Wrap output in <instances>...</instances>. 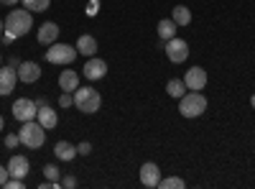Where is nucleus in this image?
<instances>
[{
  "label": "nucleus",
  "mask_w": 255,
  "mask_h": 189,
  "mask_svg": "<svg viewBox=\"0 0 255 189\" xmlns=\"http://www.w3.org/2000/svg\"><path fill=\"white\" fill-rule=\"evenodd\" d=\"M33 28V13L28 8H13L5 15V31L13 33L15 38H23Z\"/></svg>",
  "instance_id": "obj_1"
},
{
  "label": "nucleus",
  "mask_w": 255,
  "mask_h": 189,
  "mask_svg": "<svg viewBox=\"0 0 255 189\" xmlns=\"http://www.w3.org/2000/svg\"><path fill=\"white\" fill-rule=\"evenodd\" d=\"M72 95H74V108L87 115H95L102 108V95L95 87H77Z\"/></svg>",
  "instance_id": "obj_2"
},
{
  "label": "nucleus",
  "mask_w": 255,
  "mask_h": 189,
  "mask_svg": "<svg viewBox=\"0 0 255 189\" xmlns=\"http://www.w3.org/2000/svg\"><path fill=\"white\" fill-rule=\"evenodd\" d=\"M18 138H20V143H23L26 149H41L44 141H46V128L38 120H26L23 125H20V131H18Z\"/></svg>",
  "instance_id": "obj_3"
},
{
  "label": "nucleus",
  "mask_w": 255,
  "mask_h": 189,
  "mask_svg": "<svg viewBox=\"0 0 255 189\" xmlns=\"http://www.w3.org/2000/svg\"><path fill=\"white\" fill-rule=\"evenodd\" d=\"M207 110V97L202 92H186L184 97H179V113L184 118H199Z\"/></svg>",
  "instance_id": "obj_4"
},
{
  "label": "nucleus",
  "mask_w": 255,
  "mask_h": 189,
  "mask_svg": "<svg viewBox=\"0 0 255 189\" xmlns=\"http://www.w3.org/2000/svg\"><path fill=\"white\" fill-rule=\"evenodd\" d=\"M77 46H69V44H51V46H46V61L49 64H72V61L77 59Z\"/></svg>",
  "instance_id": "obj_5"
},
{
  "label": "nucleus",
  "mask_w": 255,
  "mask_h": 189,
  "mask_svg": "<svg viewBox=\"0 0 255 189\" xmlns=\"http://www.w3.org/2000/svg\"><path fill=\"white\" fill-rule=\"evenodd\" d=\"M163 49H166V56H168V61H171V64H184L186 56H189V44H186L184 38H179V36L168 38Z\"/></svg>",
  "instance_id": "obj_6"
},
{
  "label": "nucleus",
  "mask_w": 255,
  "mask_h": 189,
  "mask_svg": "<svg viewBox=\"0 0 255 189\" xmlns=\"http://www.w3.org/2000/svg\"><path fill=\"white\" fill-rule=\"evenodd\" d=\"M82 74H84L87 82L105 79V77H108V61L100 59V56H90L87 61H84V67H82Z\"/></svg>",
  "instance_id": "obj_7"
},
{
  "label": "nucleus",
  "mask_w": 255,
  "mask_h": 189,
  "mask_svg": "<svg viewBox=\"0 0 255 189\" xmlns=\"http://www.w3.org/2000/svg\"><path fill=\"white\" fill-rule=\"evenodd\" d=\"M36 113H38V105H36V100H31V97H18V100L13 102V118L20 120V123L36 120Z\"/></svg>",
  "instance_id": "obj_8"
},
{
  "label": "nucleus",
  "mask_w": 255,
  "mask_h": 189,
  "mask_svg": "<svg viewBox=\"0 0 255 189\" xmlns=\"http://www.w3.org/2000/svg\"><path fill=\"white\" fill-rule=\"evenodd\" d=\"M207 72L202 69V67H191V69H186V74H184V85H186V90H191V92H202L204 87H207Z\"/></svg>",
  "instance_id": "obj_9"
},
{
  "label": "nucleus",
  "mask_w": 255,
  "mask_h": 189,
  "mask_svg": "<svg viewBox=\"0 0 255 189\" xmlns=\"http://www.w3.org/2000/svg\"><path fill=\"white\" fill-rule=\"evenodd\" d=\"M15 72H18V79L23 82V85H33V82L41 79V67H38V61H20V67H18Z\"/></svg>",
  "instance_id": "obj_10"
},
{
  "label": "nucleus",
  "mask_w": 255,
  "mask_h": 189,
  "mask_svg": "<svg viewBox=\"0 0 255 189\" xmlns=\"http://www.w3.org/2000/svg\"><path fill=\"white\" fill-rule=\"evenodd\" d=\"M158 182H161V169H158V164L145 161V164L140 166V184L148 187V189H153V187H158Z\"/></svg>",
  "instance_id": "obj_11"
},
{
  "label": "nucleus",
  "mask_w": 255,
  "mask_h": 189,
  "mask_svg": "<svg viewBox=\"0 0 255 189\" xmlns=\"http://www.w3.org/2000/svg\"><path fill=\"white\" fill-rule=\"evenodd\" d=\"M59 31H61V28L54 23V20H46V23H41V28H38V33H36L38 44H41V46H51V44H56Z\"/></svg>",
  "instance_id": "obj_12"
},
{
  "label": "nucleus",
  "mask_w": 255,
  "mask_h": 189,
  "mask_svg": "<svg viewBox=\"0 0 255 189\" xmlns=\"http://www.w3.org/2000/svg\"><path fill=\"white\" fill-rule=\"evenodd\" d=\"M15 85H18V72L13 69V67H0V95H10L13 90H15Z\"/></svg>",
  "instance_id": "obj_13"
},
{
  "label": "nucleus",
  "mask_w": 255,
  "mask_h": 189,
  "mask_svg": "<svg viewBox=\"0 0 255 189\" xmlns=\"http://www.w3.org/2000/svg\"><path fill=\"white\" fill-rule=\"evenodd\" d=\"M8 172H10V177H15V179H26L28 172H31V164H28L26 156L15 154V156H10V161H8Z\"/></svg>",
  "instance_id": "obj_14"
},
{
  "label": "nucleus",
  "mask_w": 255,
  "mask_h": 189,
  "mask_svg": "<svg viewBox=\"0 0 255 189\" xmlns=\"http://www.w3.org/2000/svg\"><path fill=\"white\" fill-rule=\"evenodd\" d=\"M74 46H77V51H79L82 56H87V59H90V56L97 54V38L90 36V33H82V36L77 38V44H74Z\"/></svg>",
  "instance_id": "obj_15"
},
{
  "label": "nucleus",
  "mask_w": 255,
  "mask_h": 189,
  "mask_svg": "<svg viewBox=\"0 0 255 189\" xmlns=\"http://www.w3.org/2000/svg\"><path fill=\"white\" fill-rule=\"evenodd\" d=\"M36 120L44 125L46 131H51V128H56V125H59V115H56V110L49 108V105H41L38 113H36Z\"/></svg>",
  "instance_id": "obj_16"
},
{
  "label": "nucleus",
  "mask_w": 255,
  "mask_h": 189,
  "mask_svg": "<svg viewBox=\"0 0 255 189\" xmlns=\"http://www.w3.org/2000/svg\"><path fill=\"white\" fill-rule=\"evenodd\" d=\"M59 87H61L64 92H74V90L79 87V74H77L74 69H61V74H59Z\"/></svg>",
  "instance_id": "obj_17"
},
{
  "label": "nucleus",
  "mask_w": 255,
  "mask_h": 189,
  "mask_svg": "<svg viewBox=\"0 0 255 189\" xmlns=\"http://www.w3.org/2000/svg\"><path fill=\"white\" fill-rule=\"evenodd\" d=\"M54 156H56L59 161H74V156H77V146H72L69 141H59V143L54 146Z\"/></svg>",
  "instance_id": "obj_18"
},
{
  "label": "nucleus",
  "mask_w": 255,
  "mask_h": 189,
  "mask_svg": "<svg viewBox=\"0 0 255 189\" xmlns=\"http://www.w3.org/2000/svg\"><path fill=\"white\" fill-rule=\"evenodd\" d=\"M176 31H179V26L174 23V18H163V20H158V38H161V41L174 38Z\"/></svg>",
  "instance_id": "obj_19"
},
{
  "label": "nucleus",
  "mask_w": 255,
  "mask_h": 189,
  "mask_svg": "<svg viewBox=\"0 0 255 189\" xmlns=\"http://www.w3.org/2000/svg\"><path fill=\"white\" fill-rule=\"evenodd\" d=\"M171 18H174V23H176L179 28H184V26L191 23V10H189L186 5H176L174 13H171Z\"/></svg>",
  "instance_id": "obj_20"
},
{
  "label": "nucleus",
  "mask_w": 255,
  "mask_h": 189,
  "mask_svg": "<svg viewBox=\"0 0 255 189\" xmlns=\"http://www.w3.org/2000/svg\"><path fill=\"white\" fill-rule=\"evenodd\" d=\"M166 92L168 97H184L186 95V85H184V79H168V85H166Z\"/></svg>",
  "instance_id": "obj_21"
},
{
  "label": "nucleus",
  "mask_w": 255,
  "mask_h": 189,
  "mask_svg": "<svg viewBox=\"0 0 255 189\" xmlns=\"http://www.w3.org/2000/svg\"><path fill=\"white\" fill-rule=\"evenodd\" d=\"M20 3H23V8H28L31 13H44V10H49L51 0H20Z\"/></svg>",
  "instance_id": "obj_22"
},
{
  "label": "nucleus",
  "mask_w": 255,
  "mask_h": 189,
  "mask_svg": "<svg viewBox=\"0 0 255 189\" xmlns=\"http://www.w3.org/2000/svg\"><path fill=\"white\" fill-rule=\"evenodd\" d=\"M158 187H161V189H184V187H186V182H184V179H179V177H166V179H161V182H158Z\"/></svg>",
  "instance_id": "obj_23"
},
{
  "label": "nucleus",
  "mask_w": 255,
  "mask_h": 189,
  "mask_svg": "<svg viewBox=\"0 0 255 189\" xmlns=\"http://www.w3.org/2000/svg\"><path fill=\"white\" fill-rule=\"evenodd\" d=\"M44 177L49 182H61V172H59V166L56 164H44Z\"/></svg>",
  "instance_id": "obj_24"
},
{
  "label": "nucleus",
  "mask_w": 255,
  "mask_h": 189,
  "mask_svg": "<svg viewBox=\"0 0 255 189\" xmlns=\"http://www.w3.org/2000/svg\"><path fill=\"white\" fill-rule=\"evenodd\" d=\"M20 146V138H18V133H5V149H18Z\"/></svg>",
  "instance_id": "obj_25"
},
{
  "label": "nucleus",
  "mask_w": 255,
  "mask_h": 189,
  "mask_svg": "<svg viewBox=\"0 0 255 189\" xmlns=\"http://www.w3.org/2000/svg\"><path fill=\"white\" fill-rule=\"evenodd\" d=\"M72 105H74V95H72V92H61L59 108H72Z\"/></svg>",
  "instance_id": "obj_26"
},
{
  "label": "nucleus",
  "mask_w": 255,
  "mask_h": 189,
  "mask_svg": "<svg viewBox=\"0 0 255 189\" xmlns=\"http://www.w3.org/2000/svg\"><path fill=\"white\" fill-rule=\"evenodd\" d=\"M90 154H92V143L90 141H84V143L77 146V156H90Z\"/></svg>",
  "instance_id": "obj_27"
},
{
  "label": "nucleus",
  "mask_w": 255,
  "mask_h": 189,
  "mask_svg": "<svg viewBox=\"0 0 255 189\" xmlns=\"http://www.w3.org/2000/svg\"><path fill=\"white\" fill-rule=\"evenodd\" d=\"M61 187H64V189H74V187H77V177H72V174L61 177Z\"/></svg>",
  "instance_id": "obj_28"
},
{
  "label": "nucleus",
  "mask_w": 255,
  "mask_h": 189,
  "mask_svg": "<svg viewBox=\"0 0 255 189\" xmlns=\"http://www.w3.org/2000/svg\"><path fill=\"white\" fill-rule=\"evenodd\" d=\"M23 187V179H15V177H10L8 182H5V189H20Z\"/></svg>",
  "instance_id": "obj_29"
},
{
  "label": "nucleus",
  "mask_w": 255,
  "mask_h": 189,
  "mask_svg": "<svg viewBox=\"0 0 255 189\" xmlns=\"http://www.w3.org/2000/svg\"><path fill=\"white\" fill-rule=\"evenodd\" d=\"M10 179V172H8V166H0V187H5V182Z\"/></svg>",
  "instance_id": "obj_30"
},
{
  "label": "nucleus",
  "mask_w": 255,
  "mask_h": 189,
  "mask_svg": "<svg viewBox=\"0 0 255 189\" xmlns=\"http://www.w3.org/2000/svg\"><path fill=\"white\" fill-rule=\"evenodd\" d=\"M8 67L18 69V67H20V59H18V56H10V59H8Z\"/></svg>",
  "instance_id": "obj_31"
},
{
  "label": "nucleus",
  "mask_w": 255,
  "mask_h": 189,
  "mask_svg": "<svg viewBox=\"0 0 255 189\" xmlns=\"http://www.w3.org/2000/svg\"><path fill=\"white\" fill-rule=\"evenodd\" d=\"M18 3H20V0H0V5H5V8H13Z\"/></svg>",
  "instance_id": "obj_32"
},
{
  "label": "nucleus",
  "mask_w": 255,
  "mask_h": 189,
  "mask_svg": "<svg viewBox=\"0 0 255 189\" xmlns=\"http://www.w3.org/2000/svg\"><path fill=\"white\" fill-rule=\"evenodd\" d=\"M5 131V120H3V115H0V133Z\"/></svg>",
  "instance_id": "obj_33"
},
{
  "label": "nucleus",
  "mask_w": 255,
  "mask_h": 189,
  "mask_svg": "<svg viewBox=\"0 0 255 189\" xmlns=\"http://www.w3.org/2000/svg\"><path fill=\"white\" fill-rule=\"evenodd\" d=\"M3 31H5V23H3V20H0V36H3Z\"/></svg>",
  "instance_id": "obj_34"
},
{
  "label": "nucleus",
  "mask_w": 255,
  "mask_h": 189,
  "mask_svg": "<svg viewBox=\"0 0 255 189\" xmlns=\"http://www.w3.org/2000/svg\"><path fill=\"white\" fill-rule=\"evenodd\" d=\"M250 105H253V110H255V95H253V97H250Z\"/></svg>",
  "instance_id": "obj_35"
},
{
  "label": "nucleus",
  "mask_w": 255,
  "mask_h": 189,
  "mask_svg": "<svg viewBox=\"0 0 255 189\" xmlns=\"http://www.w3.org/2000/svg\"><path fill=\"white\" fill-rule=\"evenodd\" d=\"M0 67H3V54H0Z\"/></svg>",
  "instance_id": "obj_36"
}]
</instances>
